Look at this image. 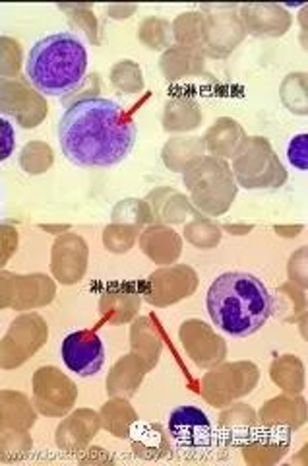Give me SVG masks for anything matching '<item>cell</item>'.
Listing matches in <instances>:
<instances>
[{"label": "cell", "mask_w": 308, "mask_h": 466, "mask_svg": "<svg viewBox=\"0 0 308 466\" xmlns=\"http://www.w3.org/2000/svg\"><path fill=\"white\" fill-rule=\"evenodd\" d=\"M136 125L124 109L105 97H87L70 106L58 123V144L72 164L111 167L134 148Z\"/></svg>", "instance_id": "obj_1"}, {"label": "cell", "mask_w": 308, "mask_h": 466, "mask_svg": "<svg viewBox=\"0 0 308 466\" xmlns=\"http://www.w3.org/2000/svg\"><path fill=\"white\" fill-rule=\"evenodd\" d=\"M208 313L214 325L231 337L244 339L258 332L273 309L268 288L248 272L217 276L208 291Z\"/></svg>", "instance_id": "obj_2"}, {"label": "cell", "mask_w": 308, "mask_h": 466, "mask_svg": "<svg viewBox=\"0 0 308 466\" xmlns=\"http://www.w3.org/2000/svg\"><path fill=\"white\" fill-rule=\"evenodd\" d=\"M87 51L75 34H53L39 39L27 55L25 75L37 90L61 97L84 82Z\"/></svg>", "instance_id": "obj_3"}, {"label": "cell", "mask_w": 308, "mask_h": 466, "mask_svg": "<svg viewBox=\"0 0 308 466\" xmlns=\"http://www.w3.org/2000/svg\"><path fill=\"white\" fill-rule=\"evenodd\" d=\"M61 356L72 373L94 377L105 363V346L94 330H76L63 340Z\"/></svg>", "instance_id": "obj_4"}, {"label": "cell", "mask_w": 308, "mask_h": 466, "mask_svg": "<svg viewBox=\"0 0 308 466\" xmlns=\"http://www.w3.org/2000/svg\"><path fill=\"white\" fill-rule=\"evenodd\" d=\"M169 431L184 449L205 445L212 435V424L200 408L181 406L169 418Z\"/></svg>", "instance_id": "obj_5"}, {"label": "cell", "mask_w": 308, "mask_h": 466, "mask_svg": "<svg viewBox=\"0 0 308 466\" xmlns=\"http://www.w3.org/2000/svg\"><path fill=\"white\" fill-rule=\"evenodd\" d=\"M306 135H299L291 140L289 150H287V157L289 162L295 166L301 171H306Z\"/></svg>", "instance_id": "obj_6"}]
</instances>
